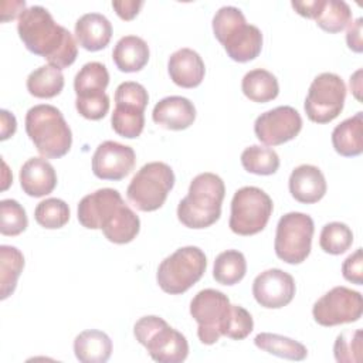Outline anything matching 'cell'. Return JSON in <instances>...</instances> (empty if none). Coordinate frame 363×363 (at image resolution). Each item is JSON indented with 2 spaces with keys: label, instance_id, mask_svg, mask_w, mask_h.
<instances>
[{
  "label": "cell",
  "instance_id": "1f68e13d",
  "mask_svg": "<svg viewBox=\"0 0 363 363\" xmlns=\"http://www.w3.org/2000/svg\"><path fill=\"white\" fill-rule=\"evenodd\" d=\"M241 164L248 173L269 176L279 169V157L271 147L252 145L242 150Z\"/></svg>",
  "mask_w": 363,
  "mask_h": 363
},
{
  "label": "cell",
  "instance_id": "6da1fadb",
  "mask_svg": "<svg viewBox=\"0 0 363 363\" xmlns=\"http://www.w3.org/2000/svg\"><path fill=\"white\" fill-rule=\"evenodd\" d=\"M17 33L24 47L60 69L72 65L78 55L74 35L57 24L51 13L43 6H30L20 16Z\"/></svg>",
  "mask_w": 363,
  "mask_h": 363
},
{
  "label": "cell",
  "instance_id": "7c38bea8",
  "mask_svg": "<svg viewBox=\"0 0 363 363\" xmlns=\"http://www.w3.org/2000/svg\"><path fill=\"white\" fill-rule=\"evenodd\" d=\"M231 303L217 289H203L190 302V315L197 322V336L203 345H214L223 336Z\"/></svg>",
  "mask_w": 363,
  "mask_h": 363
},
{
  "label": "cell",
  "instance_id": "30bf717a",
  "mask_svg": "<svg viewBox=\"0 0 363 363\" xmlns=\"http://www.w3.org/2000/svg\"><path fill=\"white\" fill-rule=\"evenodd\" d=\"M315 225L311 216L291 211L284 214L275 231L274 250L279 259L286 264H301L311 254Z\"/></svg>",
  "mask_w": 363,
  "mask_h": 363
},
{
  "label": "cell",
  "instance_id": "836d02e7",
  "mask_svg": "<svg viewBox=\"0 0 363 363\" xmlns=\"http://www.w3.org/2000/svg\"><path fill=\"white\" fill-rule=\"evenodd\" d=\"M353 244L352 230L340 221H332L323 225L319 237V245L326 254L340 255Z\"/></svg>",
  "mask_w": 363,
  "mask_h": 363
},
{
  "label": "cell",
  "instance_id": "d6986e66",
  "mask_svg": "<svg viewBox=\"0 0 363 363\" xmlns=\"http://www.w3.org/2000/svg\"><path fill=\"white\" fill-rule=\"evenodd\" d=\"M291 196L303 204H313L326 194V180L319 167L313 164H301L295 167L289 176Z\"/></svg>",
  "mask_w": 363,
  "mask_h": 363
},
{
  "label": "cell",
  "instance_id": "4dcf8cb0",
  "mask_svg": "<svg viewBox=\"0 0 363 363\" xmlns=\"http://www.w3.org/2000/svg\"><path fill=\"white\" fill-rule=\"evenodd\" d=\"M24 268L23 252L13 245L0 247V298H9L17 285V279Z\"/></svg>",
  "mask_w": 363,
  "mask_h": 363
},
{
  "label": "cell",
  "instance_id": "f35d334b",
  "mask_svg": "<svg viewBox=\"0 0 363 363\" xmlns=\"http://www.w3.org/2000/svg\"><path fill=\"white\" fill-rule=\"evenodd\" d=\"M75 108L81 116L91 121L102 119L109 111V96L106 94L89 98V99H75Z\"/></svg>",
  "mask_w": 363,
  "mask_h": 363
},
{
  "label": "cell",
  "instance_id": "277c9868",
  "mask_svg": "<svg viewBox=\"0 0 363 363\" xmlns=\"http://www.w3.org/2000/svg\"><path fill=\"white\" fill-rule=\"evenodd\" d=\"M213 33L233 61L248 62L261 52L262 33L257 26L247 24L238 7L218 9L213 17Z\"/></svg>",
  "mask_w": 363,
  "mask_h": 363
},
{
  "label": "cell",
  "instance_id": "f1b7e54d",
  "mask_svg": "<svg viewBox=\"0 0 363 363\" xmlns=\"http://www.w3.org/2000/svg\"><path fill=\"white\" fill-rule=\"evenodd\" d=\"M254 343L258 349L282 359L301 362L308 356V350L302 343H299L295 339L277 335V333H269V332L258 333L254 337Z\"/></svg>",
  "mask_w": 363,
  "mask_h": 363
},
{
  "label": "cell",
  "instance_id": "cb8c5ba5",
  "mask_svg": "<svg viewBox=\"0 0 363 363\" xmlns=\"http://www.w3.org/2000/svg\"><path fill=\"white\" fill-rule=\"evenodd\" d=\"M74 353L81 363H105L112 354V340L102 330H84L74 340Z\"/></svg>",
  "mask_w": 363,
  "mask_h": 363
},
{
  "label": "cell",
  "instance_id": "9c48e42d",
  "mask_svg": "<svg viewBox=\"0 0 363 363\" xmlns=\"http://www.w3.org/2000/svg\"><path fill=\"white\" fill-rule=\"evenodd\" d=\"M272 208V200L262 189L241 187L231 200L230 230L238 235H254L267 227Z\"/></svg>",
  "mask_w": 363,
  "mask_h": 363
},
{
  "label": "cell",
  "instance_id": "5b68a950",
  "mask_svg": "<svg viewBox=\"0 0 363 363\" xmlns=\"http://www.w3.org/2000/svg\"><path fill=\"white\" fill-rule=\"evenodd\" d=\"M26 132L38 153L47 159L65 156L72 145V132L62 112L48 104L34 105L27 111Z\"/></svg>",
  "mask_w": 363,
  "mask_h": 363
},
{
  "label": "cell",
  "instance_id": "ab89813d",
  "mask_svg": "<svg viewBox=\"0 0 363 363\" xmlns=\"http://www.w3.org/2000/svg\"><path fill=\"white\" fill-rule=\"evenodd\" d=\"M342 275L346 281L363 285V255L362 248H357L353 254H350L342 264Z\"/></svg>",
  "mask_w": 363,
  "mask_h": 363
},
{
  "label": "cell",
  "instance_id": "603a6c76",
  "mask_svg": "<svg viewBox=\"0 0 363 363\" xmlns=\"http://www.w3.org/2000/svg\"><path fill=\"white\" fill-rule=\"evenodd\" d=\"M149 45L138 35H125L118 40L112 51V60L122 72H138L149 61Z\"/></svg>",
  "mask_w": 363,
  "mask_h": 363
},
{
  "label": "cell",
  "instance_id": "74e56055",
  "mask_svg": "<svg viewBox=\"0 0 363 363\" xmlns=\"http://www.w3.org/2000/svg\"><path fill=\"white\" fill-rule=\"evenodd\" d=\"M252 328L254 320L251 313L240 305H231L223 336L234 340H242L252 332Z\"/></svg>",
  "mask_w": 363,
  "mask_h": 363
},
{
  "label": "cell",
  "instance_id": "b9f144b4",
  "mask_svg": "<svg viewBox=\"0 0 363 363\" xmlns=\"http://www.w3.org/2000/svg\"><path fill=\"white\" fill-rule=\"evenodd\" d=\"M362 26H363V18L359 17L353 23H349V28H347V33H346L347 47L354 52H362L363 51Z\"/></svg>",
  "mask_w": 363,
  "mask_h": 363
},
{
  "label": "cell",
  "instance_id": "5bb4252c",
  "mask_svg": "<svg viewBox=\"0 0 363 363\" xmlns=\"http://www.w3.org/2000/svg\"><path fill=\"white\" fill-rule=\"evenodd\" d=\"M363 313L362 294L346 286H335L322 295L312 308V315L320 326H336L357 322Z\"/></svg>",
  "mask_w": 363,
  "mask_h": 363
},
{
  "label": "cell",
  "instance_id": "9a60e30c",
  "mask_svg": "<svg viewBox=\"0 0 363 363\" xmlns=\"http://www.w3.org/2000/svg\"><path fill=\"white\" fill-rule=\"evenodd\" d=\"M302 129L299 112L282 105L261 113L254 122V132L258 140L267 146H278L292 140Z\"/></svg>",
  "mask_w": 363,
  "mask_h": 363
},
{
  "label": "cell",
  "instance_id": "2e32d148",
  "mask_svg": "<svg viewBox=\"0 0 363 363\" xmlns=\"http://www.w3.org/2000/svg\"><path fill=\"white\" fill-rule=\"evenodd\" d=\"M135 150L115 140H105L98 145L92 156V173L102 180H122L135 167Z\"/></svg>",
  "mask_w": 363,
  "mask_h": 363
},
{
  "label": "cell",
  "instance_id": "7402d4cb",
  "mask_svg": "<svg viewBox=\"0 0 363 363\" xmlns=\"http://www.w3.org/2000/svg\"><path fill=\"white\" fill-rule=\"evenodd\" d=\"M77 43L86 51L104 50L112 37V24L101 13H86L75 23Z\"/></svg>",
  "mask_w": 363,
  "mask_h": 363
},
{
  "label": "cell",
  "instance_id": "d590c367",
  "mask_svg": "<svg viewBox=\"0 0 363 363\" xmlns=\"http://www.w3.org/2000/svg\"><path fill=\"white\" fill-rule=\"evenodd\" d=\"M28 218L23 206L13 199L0 201V233L3 235H18L26 231Z\"/></svg>",
  "mask_w": 363,
  "mask_h": 363
},
{
  "label": "cell",
  "instance_id": "f546056e",
  "mask_svg": "<svg viewBox=\"0 0 363 363\" xmlns=\"http://www.w3.org/2000/svg\"><path fill=\"white\" fill-rule=\"evenodd\" d=\"M247 272V261L241 251L227 250L216 257L213 267V278L221 285L238 284Z\"/></svg>",
  "mask_w": 363,
  "mask_h": 363
},
{
  "label": "cell",
  "instance_id": "f6af8a7d",
  "mask_svg": "<svg viewBox=\"0 0 363 363\" xmlns=\"http://www.w3.org/2000/svg\"><path fill=\"white\" fill-rule=\"evenodd\" d=\"M360 77H362V69H357L350 77V89H352V92H353V95H354V98L357 101L362 99L360 98V91H362V79H360Z\"/></svg>",
  "mask_w": 363,
  "mask_h": 363
},
{
  "label": "cell",
  "instance_id": "52a82bcc",
  "mask_svg": "<svg viewBox=\"0 0 363 363\" xmlns=\"http://www.w3.org/2000/svg\"><path fill=\"white\" fill-rule=\"evenodd\" d=\"M206 268L207 258L203 250L194 245L182 247L160 262L156 281L163 292L180 295L201 279Z\"/></svg>",
  "mask_w": 363,
  "mask_h": 363
},
{
  "label": "cell",
  "instance_id": "d4e9b609",
  "mask_svg": "<svg viewBox=\"0 0 363 363\" xmlns=\"http://www.w3.org/2000/svg\"><path fill=\"white\" fill-rule=\"evenodd\" d=\"M332 145L345 157H354L363 152V112L345 119L333 129Z\"/></svg>",
  "mask_w": 363,
  "mask_h": 363
},
{
  "label": "cell",
  "instance_id": "ba28073f",
  "mask_svg": "<svg viewBox=\"0 0 363 363\" xmlns=\"http://www.w3.org/2000/svg\"><path fill=\"white\" fill-rule=\"evenodd\" d=\"M174 173L163 162L143 164L132 177L126 196L133 207L140 211H155L160 208L174 186Z\"/></svg>",
  "mask_w": 363,
  "mask_h": 363
},
{
  "label": "cell",
  "instance_id": "ac0fdd59",
  "mask_svg": "<svg viewBox=\"0 0 363 363\" xmlns=\"http://www.w3.org/2000/svg\"><path fill=\"white\" fill-rule=\"evenodd\" d=\"M152 119L164 129L183 130L193 125L196 119V108L193 102L184 96H166L155 105Z\"/></svg>",
  "mask_w": 363,
  "mask_h": 363
},
{
  "label": "cell",
  "instance_id": "8992f818",
  "mask_svg": "<svg viewBox=\"0 0 363 363\" xmlns=\"http://www.w3.org/2000/svg\"><path fill=\"white\" fill-rule=\"evenodd\" d=\"M133 335L155 362L182 363L189 354L186 336L169 326L160 316L149 315L140 318L133 326Z\"/></svg>",
  "mask_w": 363,
  "mask_h": 363
},
{
  "label": "cell",
  "instance_id": "d6a6232c",
  "mask_svg": "<svg viewBox=\"0 0 363 363\" xmlns=\"http://www.w3.org/2000/svg\"><path fill=\"white\" fill-rule=\"evenodd\" d=\"M315 21L322 30L335 34L352 23V10L343 0H325Z\"/></svg>",
  "mask_w": 363,
  "mask_h": 363
},
{
  "label": "cell",
  "instance_id": "44dd1931",
  "mask_svg": "<svg viewBox=\"0 0 363 363\" xmlns=\"http://www.w3.org/2000/svg\"><path fill=\"white\" fill-rule=\"evenodd\" d=\"M20 186L30 197L50 194L57 186V173L45 157H31L20 169Z\"/></svg>",
  "mask_w": 363,
  "mask_h": 363
},
{
  "label": "cell",
  "instance_id": "3957f363",
  "mask_svg": "<svg viewBox=\"0 0 363 363\" xmlns=\"http://www.w3.org/2000/svg\"><path fill=\"white\" fill-rule=\"evenodd\" d=\"M224 196L225 186L220 176L210 172L197 174L189 186V194L177 206L179 221L194 230L213 225L221 216Z\"/></svg>",
  "mask_w": 363,
  "mask_h": 363
},
{
  "label": "cell",
  "instance_id": "4316f807",
  "mask_svg": "<svg viewBox=\"0 0 363 363\" xmlns=\"http://www.w3.org/2000/svg\"><path fill=\"white\" fill-rule=\"evenodd\" d=\"M242 94L254 102H269L279 94V85L277 77L262 68L248 71L241 81Z\"/></svg>",
  "mask_w": 363,
  "mask_h": 363
},
{
  "label": "cell",
  "instance_id": "7bdbcfd3",
  "mask_svg": "<svg viewBox=\"0 0 363 363\" xmlns=\"http://www.w3.org/2000/svg\"><path fill=\"white\" fill-rule=\"evenodd\" d=\"M325 0H306V1H292L291 6L294 7V10L306 18H316V16L319 14L322 6H323Z\"/></svg>",
  "mask_w": 363,
  "mask_h": 363
},
{
  "label": "cell",
  "instance_id": "8d00e7d4",
  "mask_svg": "<svg viewBox=\"0 0 363 363\" xmlns=\"http://www.w3.org/2000/svg\"><path fill=\"white\" fill-rule=\"evenodd\" d=\"M362 330H345L337 335L333 345V354L339 363H359L362 362Z\"/></svg>",
  "mask_w": 363,
  "mask_h": 363
},
{
  "label": "cell",
  "instance_id": "e575fe53",
  "mask_svg": "<svg viewBox=\"0 0 363 363\" xmlns=\"http://www.w3.org/2000/svg\"><path fill=\"white\" fill-rule=\"evenodd\" d=\"M34 218L41 227L47 230H57L68 223L69 207L64 200L50 197L37 204L34 210Z\"/></svg>",
  "mask_w": 363,
  "mask_h": 363
},
{
  "label": "cell",
  "instance_id": "ee69618b",
  "mask_svg": "<svg viewBox=\"0 0 363 363\" xmlns=\"http://www.w3.org/2000/svg\"><path fill=\"white\" fill-rule=\"evenodd\" d=\"M0 122H1V126H0V139L1 140H6L9 139L11 135H14L16 129H17V122H16V118L13 113H10L9 111L6 109H1L0 111Z\"/></svg>",
  "mask_w": 363,
  "mask_h": 363
},
{
  "label": "cell",
  "instance_id": "7a4b0ae2",
  "mask_svg": "<svg viewBox=\"0 0 363 363\" xmlns=\"http://www.w3.org/2000/svg\"><path fill=\"white\" fill-rule=\"evenodd\" d=\"M78 221L88 230H102L105 238L113 244H128L136 238L140 220L125 204L115 189H99L86 194L78 203Z\"/></svg>",
  "mask_w": 363,
  "mask_h": 363
},
{
  "label": "cell",
  "instance_id": "484cf974",
  "mask_svg": "<svg viewBox=\"0 0 363 363\" xmlns=\"http://www.w3.org/2000/svg\"><path fill=\"white\" fill-rule=\"evenodd\" d=\"M109 84V72L102 62L91 61L82 65L74 78V91L77 99L101 96Z\"/></svg>",
  "mask_w": 363,
  "mask_h": 363
},
{
  "label": "cell",
  "instance_id": "83f0119b",
  "mask_svg": "<svg viewBox=\"0 0 363 363\" xmlns=\"http://www.w3.org/2000/svg\"><path fill=\"white\" fill-rule=\"evenodd\" d=\"M64 88V75L54 65H41L27 77V91L30 95L41 99L54 98Z\"/></svg>",
  "mask_w": 363,
  "mask_h": 363
},
{
  "label": "cell",
  "instance_id": "ffe728a7",
  "mask_svg": "<svg viewBox=\"0 0 363 363\" xmlns=\"http://www.w3.org/2000/svg\"><path fill=\"white\" fill-rule=\"evenodd\" d=\"M167 71L170 79L182 88H196L206 74L203 58L191 48H180L169 57Z\"/></svg>",
  "mask_w": 363,
  "mask_h": 363
},
{
  "label": "cell",
  "instance_id": "60d3db41",
  "mask_svg": "<svg viewBox=\"0 0 363 363\" xmlns=\"http://www.w3.org/2000/svg\"><path fill=\"white\" fill-rule=\"evenodd\" d=\"M142 6H143L142 0H115V1H112V7L116 11V14L122 20H126V21L135 18Z\"/></svg>",
  "mask_w": 363,
  "mask_h": 363
},
{
  "label": "cell",
  "instance_id": "8fae6325",
  "mask_svg": "<svg viewBox=\"0 0 363 363\" xmlns=\"http://www.w3.org/2000/svg\"><path fill=\"white\" fill-rule=\"evenodd\" d=\"M149 102L146 88L135 81L118 85L115 91V109L111 116L112 129L122 138H138L145 126V108Z\"/></svg>",
  "mask_w": 363,
  "mask_h": 363
},
{
  "label": "cell",
  "instance_id": "e0dca14e",
  "mask_svg": "<svg viewBox=\"0 0 363 363\" xmlns=\"http://www.w3.org/2000/svg\"><path fill=\"white\" fill-rule=\"evenodd\" d=\"M295 281L291 274L271 268L255 277L252 282V295L255 301L267 309H279L286 306L295 296Z\"/></svg>",
  "mask_w": 363,
  "mask_h": 363
},
{
  "label": "cell",
  "instance_id": "4fadbf2b",
  "mask_svg": "<svg viewBox=\"0 0 363 363\" xmlns=\"http://www.w3.org/2000/svg\"><path fill=\"white\" fill-rule=\"evenodd\" d=\"M346 99V85L333 72L319 74L309 85L303 104L306 116L315 123H328L339 116Z\"/></svg>",
  "mask_w": 363,
  "mask_h": 363
}]
</instances>
